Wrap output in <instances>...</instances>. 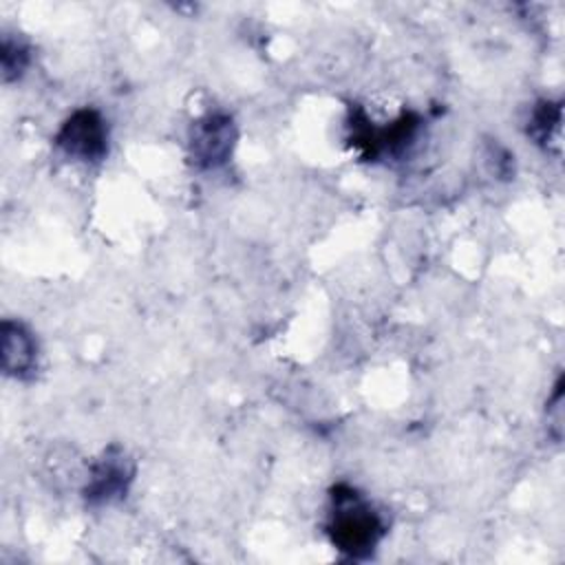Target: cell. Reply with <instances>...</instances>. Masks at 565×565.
<instances>
[{
  "instance_id": "obj_1",
  "label": "cell",
  "mask_w": 565,
  "mask_h": 565,
  "mask_svg": "<svg viewBox=\"0 0 565 565\" xmlns=\"http://www.w3.org/2000/svg\"><path fill=\"white\" fill-rule=\"evenodd\" d=\"M384 521L371 501L349 483H338L329 494L327 534L338 552L366 558L384 536Z\"/></svg>"
},
{
  "instance_id": "obj_4",
  "label": "cell",
  "mask_w": 565,
  "mask_h": 565,
  "mask_svg": "<svg viewBox=\"0 0 565 565\" xmlns=\"http://www.w3.org/2000/svg\"><path fill=\"white\" fill-rule=\"evenodd\" d=\"M132 475H135V466L128 459V455L121 448L110 446L90 470L88 486L84 490L86 503L104 505L126 497Z\"/></svg>"
},
{
  "instance_id": "obj_6",
  "label": "cell",
  "mask_w": 565,
  "mask_h": 565,
  "mask_svg": "<svg viewBox=\"0 0 565 565\" xmlns=\"http://www.w3.org/2000/svg\"><path fill=\"white\" fill-rule=\"evenodd\" d=\"M527 135L547 148L550 141L558 143V135H561V104L554 102H541L536 104V108L530 115V124H527Z\"/></svg>"
},
{
  "instance_id": "obj_5",
  "label": "cell",
  "mask_w": 565,
  "mask_h": 565,
  "mask_svg": "<svg viewBox=\"0 0 565 565\" xmlns=\"http://www.w3.org/2000/svg\"><path fill=\"white\" fill-rule=\"evenodd\" d=\"M38 347L31 331L15 320L2 322V371L24 380L35 371Z\"/></svg>"
},
{
  "instance_id": "obj_7",
  "label": "cell",
  "mask_w": 565,
  "mask_h": 565,
  "mask_svg": "<svg viewBox=\"0 0 565 565\" xmlns=\"http://www.w3.org/2000/svg\"><path fill=\"white\" fill-rule=\"evenodd\" d=\"M2 77L4 82L18 79L29 66V49L20 40H11L4 35L2 40Z\"/></svg>"
},
{
  "instance_id": "obj_3",
  "label": "cell",
  "mask_w": 565,
  "mask_h": 565,
  "mask_svg": "<svg viewBox=\"0 0 565 565\" xmlns=\"http://www.w3.org/2000/svg\"><path fill=\"white\" fill-rule=\"evenodd\" d=\"M236 126L225 113H207L190 128V159L201 170L221 168L234 150Z\"/></svg>"
},
{
  "instance_id": "obj_2",
  "label": "cell",
  "mask_w": 565,
  "mask_h": 565,
  "mask_svg": "<svg viewBox=\"0 0 565 565\" xmlns=\"http://www.w3.org/2000/svg\"><path fill=\"white\" fill-rule=\"evenodd\" d=\"M55 146L77 161H102L108 152V128L104 117L93 108L75 110L57 130Z\"/></svg>"
}]
</instances>
